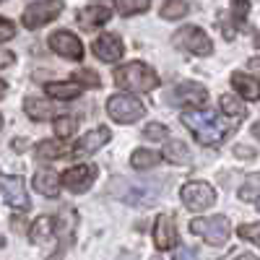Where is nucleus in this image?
Here are the masks:
<instances>
[{"mask_svg": "<svg viewBox=\"0 0 260 260\" xmlns=\"http://www.w3.org/2000/svg\"><path fill=\"white\" fill-rule=\"evenodd\" d=\"M250 11V3H234L232 6V16L234 21H240V24H245V13Z\"/></svg>", "mask_w": 260, "mask_h": 260, "instance_id": "33", "label": "nucleus"}, {"mask_svg": "<svg viewBox=\"0 0 260 260\" xmlns=\"http://www.w3.org/2000/svg\"><path fill=\"white\" fill-rule=\"evenodd\" d=\"M76 81H83V86H91V89H99V86H102L99 76H96L94 71H86V68L76 73Z\"/></svg>", "mask_w": 260, "mask_h": 260, "instance_id": "31", "label": "nucleus"}, {"mask_svg": "<svg viewBox=\"0 0 260 260\" xmlns=\"http://www.w3.org/2000/svg\"><path fill=\"white\" fill-rule=\"evenodd\" d=\"M0 192H3V201L16 208V211H29L31 201H29V192H26V182L24 177L18 175H8V177H0Z\"/></svg>", "mask_w": 260, "mask_h": 260, "instance_id": "8", "label": "nucleus"}, {"mask_svg": "<svg viewBox=\"0 0 260 260\" xmlns=\"http://www.w3.org/2000/svg\"><path fill=\"white\" fill-rule=\"evenodd\" d=\"M250 65H252V71H260V60H250Z\"/></svg>", "mask_w": 260, "mask_h": 260, "instance_id": "40", "label": "nucleus"}, {"mask_svg": "<svg viewBox=\"0 0 260 260\" xmlns=\"http://www.w3.org/2000/svg\"><path fill=\"white\" fill-rule=\"evenodd\" d=\"M219 104H221V112H224L226 117H232V120H242V117L247 115L245 104L237 99V96H232V94H224V96L219 99Z\"/></svg>", "mask_w": 260, "mask_h": 260, "instance_id": "23", "label": "nucleus"}, {"mask_svg": "<svg viewBox=\"0 0 260 260\" xmlns=\"http://www.w3.org/2000/svg\"><path fill=\"white\" fill-rule=\"evenodd\" d=\"M182 125L195 136V141L203 143V146H219L229 133V127L219 125L213 112H203V110L182 112Z\"/></svg>", "mask_w": 260, "mask_h": 260, "instance_id": "1", "label": "nucleus"}, {"mask_svg": "<svg viewBox=\"0 0 260 260\" xmlns=\"http://www.w3.org/2000/svg\"><path fill=\"white\" fill-rule=\"evenodd\" d=\"M13 148H16V151H26V141H24V138H16V141H13Z\"/></svg>", "mask_w": 260, "mask_h": 260, "instance_id": "36", "label": "nucleus"}, {"mask_svg": "<svg viewBox=\"0 0 260 260\" xmlns=\"http://www.w3.org/2000/svg\"><path fill=\"white\" fill-rule=\"evenodd\" d=\"M190 232L198 234L201 240H206L213 247H221L232 237V221L226 216H208V219H192Z\"/></svg>", "mask_w": 260, "mask_h": 260, "instance_id": "3", "label": "nucleus"}, {"mask_svg": "<svg viewBox=\"0 0 260 260\" xmlns=\"http://www.w3.org/2000/svg\"><path fill=\"white\" fill-rule=\"evenodd\" d=\"M62 13V3L60 0H39V3H29L24 8V26L26 29H39L55 21Z\"/></svg>", "mask_w": 260, "mask_h": 260, "instance_id": "5", "label": "nucleus"}, {"mask_svg": "<svg viewBox=\"0 0 260 260\" xmlns=\"http://www.w3.org/2000/svg\"><path fill=\"white\" fill-rule=\"evenodd\" d=\"M177 260H195V255H190V250H180L177 252Z\"/></svg>", "mask_w": 260, "mask_h": 260, "instance_id": "37", "label": "nucleus"}, {"mask_svg": "<svg viewBox=\"0 0 260 260\" xmlns=\"http://www.w3.org/2000/svg\"><path fill=\"white\" fill-rule=\"evenodd\" d=\"M6 96V81H0V99Z\"/></svg>", "mask_w": 260, "mask_h": 260, "instance_id": "39", "label": "nucleus"}, {"mask_svg": "<svg viewBox=\"0 0 260 260\" xmlns=\"http://www.w3.org/2000/svg\"><path fill=\"white\" fill-rule=\"evenodd\" d=\"M187 11H190V6L182 3V0H172V3H164V6H161V16H164L167 21H169V18H172V21L182 18Z\"/></svg>", "mask_w": 260, "mask_h": 260, "instance_id": "26", "label": "nucleus"}, {"mask_svg": "<svg viewBox=\"0 0 260 260\" xmlns=\"http://www.w3.org/2000/svg\"><path fill=\"white\" fill-rule=\"evenodd\" d=\"M169 99L175 102V104H192V107H201V104H206L208 91H206V86H203V83L185 81V83H180L177 89L169 94Z\"/></svg>", "mask_w": 260, "mask_h": 260, "instance_id": "11", "label": "nucleus"}, {"mask_svg": "<svg viewBox=\"0 0 260 260\" xmlns=\"http://www.w3.org/2000/svg\"><path fill=\"white\" fill-rule=\"evenodd\" d=\"M24 110H26V115H29L31 120H47V117H52V107H50L47 102L37 99V96H29V99L24 102Z\"/></svg>", "mask_w": 260, "mask_h": 260, "instance_id": "22", "label": "nucleus"}, {"mask_svg": "<svg viewBox=\"0 0 260 260\" xmlns=\"http://www.w3.org/2000/svg\"><path fill=\"white\" fill-rule=\"evenodd\" d=\"M143 136H146L148 141H164V138H167V127H164L161 122H151V125L143 127Z\"/></svg>", "mask_w": 260, "mask_h": 260, "instance_id": "30", "label": "nucleus"}, {"mask_svg": "<svg viewBox=\"0 0 260 260\" xmlns=\"http://www.w3.org/2000/svg\"><path fill=\"white\" fill-rule=\"evenodd\" d=\"M232 83H234V89L240 91L247 102H257L260 99V83L255 76H247V73H234L232 76Z\"/></svg>", "mask_w": 260, "mask_h": 260, "instance_id": "17", "label": "nucleus"}, {"mask_svg": "<svg viewBox=\"0 0 260 260\" xmlns=\"http://www.w3.org/2000/svg\"><path fill=\"white\" fill-rule=\"evenodd\" d=\"M112 138V133H110V127H94V130H89L78 143H76V148H73V154L76 156H89V154H94V151H99L102 146H107V141Z\"/></svg>", "mask_w": 260, "mask_h": 260, "instance_id": "14", "label": "nucleus"}, {"mask_svg": "<svg viewBox=\"0 0 260 260\" xmlns=\"http://www.w3.org/2000/svg\"><path fill=\"white\" fill-rule=\"evenodd\" d=\"M0 125H3V117H0Z\"/></svg>", "mask_w": 260, "mask_h": 260, "instance_id": "44", "label": "nucleus"}, {"mask_svg": "<svg viewBox=\"0 0 260 260\" xmlns=\"http://www.w3.org/2000/svg\"><path fill=\"white\" fill-rule=\"evenodd\" d=\"M52 234H55V221L50 219V216H39L29 229V237H31L34 245H47L52 240Z\"/></svg>", "mask_w": 260, "mask_h": 260, "instance_id": "18", "label": "nucleus"}, {"mask_svg": "<svg viewBox=\"0 0 260 260\" xmlns=\"http://www.w3.org/2000/svg\"><path fill=\"white\" fill-rule=\"evenodd\" d=\"M60 177H57V172L52 169H42L34 175V187L39 195H47V198H57L60 195Z\"/></svg>", "mask_w": 260, "mask_h": 260, "instance_id": "16", "label": "nucleus"}, {"mask_svg": "<svg viewBox=\"0 0 260 260\" xmlns=\"http://www.w3.org/2000/svg\"><path fill=\"white\" fill-rule=\"evenodd\" d=\"M112 18V8L107 6H89V8H81L78 11V24L83 29H94V26H102Z\"/></svg>", "mask_w": 260, "mask_h": 260, "instance_id": "15", "label": "nucleus"}, {"mask_svg": "<svg viewBox=\"0 0 260 260\" xmlns=\"http://www.w3.org/2000/svg\"><path fill=\"white\" fill-rule=\"evenodd\" d=\"M96 167L94 164H78V167H71V169H65V175H62V185L68 187L71 192H83V190H89L91 182L96 180Z\"/></svg>", "mask_w": 260, "mask_h": 260, "instance_id": "9", "label": "nucleus"}, {"mask_svg": "<svg viewBox=\"0 0 260 260\" xmlns=\"http://www.w3.org/2000/svg\"><path fill=\"white\" fill-rule=\"evenodd\" d=\"M255 208H260V198H257V201H255Z\"/></svg>", "mask_w": 260, "mask_h": 260, "instance_id": "43", "label": "nucleus"}, {"mask_svg": "<svg viewBox=\"0 0 260 260\" xmlns=\"http://www.w3.org/2000/svg\"><path fill=\"white\" fill-rule=\"evenodd\" d=\"M68 154V148H65L60 141H39L37 143V156L39 159H60Z\"/></svg>", "mask_w": 260, "mask_h": 260, "instance_id": "24", "label": "nucleus"}, {"mask_svg": "<svg viewBox=\"0 0 260 260\" xmlns=\"http://www.w3.org/2000/svg\"><path fill=\"white\" fill-rule=\"evenodd\" d=\"M16 34V26L11 24L8 18H0V42H6V39H11Z\"/></svg>", "mask_w": 260, "mask_h": 260, "instance_id": "32", "label": "nucleus"}, {"mask_svg": "<svg viewBox=\"0 0 260 260\" xmlns=\"http://www.w3.org/2000/svg\"><path fill=\"white\" fill-rule=\"evenodd\" d=\"M252 136L260 141V122H255V125H252Z\"/></svg>", "mask_w": 260, "mask_h": 260, "instance_id": "38", "label": "nucleus"}, {"mask_svg": "<svg viewBox=\"0 0 260 260\" xmlns=\"http://www.w3.org/2000/svg\"><path fill=\"white\" fill-rule=\"evenodd\" d=\"M164 159L172 161V164H177V167H187L192 161V154H190V148L182 141H169L164 146Z\"/></svg>", "mask_w": 260, "mask_h": 260, "instance_id": "19", "label": "nucleus"}, {"mask_svg": "<svg viewBox=\"0 0 260 260\" xmlns=\"http://www.w3.org/2000/svg\"><path fill=\"white\" fill-rule=\"evenodd\" d=\"M148 8H151L148 0H117V11L122 16H136V13H143Z\"/></svg>", "mask_w": 260, "mask_h": 260, "instance_id": "25", "label": "nucleus"}, {"mask_svg": "<svg viewBox=\"0 0 260 260\" xmlns=\"http://www.w3.org/2000/svg\"><path fill=\"white\" fill-rule=\"evenodd\" d=\"M240 198H242V201H252V203L260 198V175L250 177V180L245 182V187H240Z\"/></svg>", "mask_w": 260, "mask_h": 260, "instance_id": "28", "label": "nucleus"}, {"mask_svg": "<svg viewBox=\"0 0 260 260\" xmlns=\"http://www.w3.org/2000/svg\"><path fill=\"white\" fill-rule=\"evenodd\" d=\"M45 89H47V96L60 99V102H68V99H78V96H81V86H78V83L55 81V83H47Z\"/></svg>", "mask_w": 260, "mask_h": 260, "instance_id": "20", "label": "nucleus"}, {"mask_svg": "<svg viewBox=\"0 0 260 260\" xmlns=\"http://www.w3.org/2000/svg\"><path fill=\"white\" fill-rule=\"evenodd\" d=\"M115 83L130 91H154L159 86V76L146 62H127L115 71Z\"/></svg>", "mask_w": 260, "mask_h": 260, "instance_id": "2", "label": "nucleus"}, {"mask_svg": "<svg viewBox=\"0 0 260 260\" xmlns=\"http://www.w3.org/2000/svg\"><path fill=\"white\" fill-rule=\"evenodd\" d=\"M237 260H257V257H255V255H240Z\"/></svg>", "mask_w": 260, "mask_h": 260, "instance_id": "41", "label": "nucleus"}, {"mask_svg": "<svg viewBox=\"0 0 260 260\" xmlns=\"http://www.w3.org/2000/svg\"><path fill=\"white\" fill-rule=\"evenodd\" d=\"M73 133H76V120H73V117L62 115V117L55 120V136H57V138L65 141V138H71Z\"/></svg>", "mask_w": 260, "mask_h": 260, "instance_id": "27", "label": "nucleus"}, {"mask_svg": "<svg viewBox=\"0 0 260 260\" xmlns=\"http://www.w3.org/2000/svg\"><path fill=\"white\" fill-rule=\"evenodd\" d=\"M50 47H52V52H57L60 57H68V60L83 57V45L73 31H55L50 37Z\"/></svg>", "mask_w": 260, "mask_h": 260, "instance_id": "10", "label": "nucleus"}, {"mask_svg": "<svg viewBox=\"0 0 260 260\" xmlns=\"http://www.w3.org/2000/svg\"><path fill=\"white\" fill-rule=\"evenodd\" d=\"M234 154H237V156H242V159H247V156H255V148H245V146H237V148H234Z\"/></svg>", "mask_w": 260, "mask_h": 260, "instance_id": "35", "label": "nucleus"}, {"mask_svg": "<svg viewBox=\"0 0 260 260\" xmlns=\"http://www.w3.org/2000/svg\"><path fill=\"white\" fill-rule=\"evenodd\" d=\"M154 245H156V250H172V247L177 245V229H175L172 216H167V213H159V216H156V224H154Z\"/></svg>", "mask_w": 260, "mask_h": 260, "instance_id": "12", "label": "nucleus"}, {"mask_svg": "<svg viewBox=\"0 0 260 260\" xmlns=\"http://www.w3.org/2000/svg\"><path fill=\"white\" fill-rule=\"evenodd\" d=\"M13 60H16V55H13L11 50L0 47V68H8V65H13Z\"/></svg>", "mask_w": 260, "mask_h": 260, "instance_id": "34", "label": "nucleus"}, {"mask_svg": "<svg viewBox=\"0 0 260 260\" xmlns=\"http://www.w3.org/2000/svg\"><path fill=\"white\" fill-rule=\"evenodd\" d=\"M159 161H161V154H156V151H151V148H138V151H133V156H130V167H136V169H151Z\"/></svg>", "mask_w": 260, "mask_h": 260, "instance_id": "21", "label": "nucleus"}, {"mask_svg": "<svg viewBox=\"0 0 260 260\" xmlns=\"http://www.w3.org/2000/svg\"><path fill=\"white\" fill-rule=\"evenodd\" d=\"M175 45L182 47V50H187V52H192V55H201V57H206V55L213 52L211 37L203 29H198V26H182L175 34Z\"/></svg>", "mask_w": 260, "mask_h": 260, "instance_id": "6", "label": "nucleus"}, {"mask_svg": "<svg viewBox=\"0 0 260 260\" xmlns=\"http://www.w3.org/2000/svg\"><path fill=\"white\" fill-rule=\"evenodd\" d=\"M180 198H182V203H185L190 211H206V208L213 206L216 192H213V187H211L208 182L192 180V182H187V185L180 190Z\"/></svg>", "mask_w": 260, "mask_h": 260, "instance_id": "7", "label": "nucleus"}, {"mask_svg": "<svg viewBox=\"0 0 260 260\" xmlns=\"http://www.w3.org/2000/svg\"><path fill=\"white\" fill-rule=\"evenodd\" d=\"M107 115H110L115 122H122V125H130L146 115V107L141 99L130 96V94H115L107 99Z\"/></svg>", "mask_w": 260, "mask_h": 260, "instance_id": "4", "label": "nucleus"}, {"mask_svg": "<svg viewBox=\"0 0 260 260\" xmlns=\"http://www.w3.org/2000/svg\"><path fill=\"white\" fill-rule=\"evenodd\" d=\"M237 234H240L242 240H250V242L260 245V221L257 224H242L240 229H237Z\"/></svg>", "mask_w": 260, "mask_h": 260, "instance_id": "29", "label": "nucleus"}, {"mask_svg": "<svg viewBox=\"0 0 260 260\" xmlns=\"http://www.w3.org/2000/svg\"><path fill=\"white\" fill-rule=\"evenodd\" d=\"M255 47H260V34L255 37Z\"/></svg>", "mask_w": 260, "mask_h": 260, "instance_id": "42", "label": "nucleus"}, {"mask_svg": "<svg viewBox=\"0 0 260 260\" xmlns=\"http://www.w3.org/2000/svg\"><path fill=\"white\" fill-rule=\"evenodd\" d=\"M94 55L104 62H117L122 55H125V47H122V42L115 37V34H102L94 45H91Z\"/></svg>", "mask_w": 260, "mask_h": 260, "instance_id": "13", "label": "nucleus"}]
</instances>
